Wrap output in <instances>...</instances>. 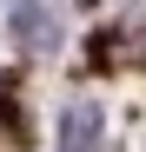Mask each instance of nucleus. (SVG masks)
<instances>
[{
	"mask_svg": "<svg viewBox=\"0 0 146 152\" xmlns=\"http://www.w3.org/2000/svg\"><path fill=\"white\" fill-rule=\"evenodd\" d=\"M13 40L20 46H33V53H40V46H53V20H46V7H40V0H13Z\"/></svg>",
	"mask_w": 146,
	"mask_h": 152,
	"instance_id": "f257e3e1",
	"label": "nucleus"
},
{
	"mask_svg": "<svg viewBox=\"0 0 146 152\" xmlns=\"http://www.w3.org/2000/svg\"><path fill=\"white\" fill-rule=\"evenodd\" d=\"M100 139V106L80 99V106H66V126H60V152H93Z\"/></svg>",
	"mask_w": 146,
	"mask_h": 152,
	"instance_id": "f03ea898",
	"label": "nucleus"
}]
</instances>
